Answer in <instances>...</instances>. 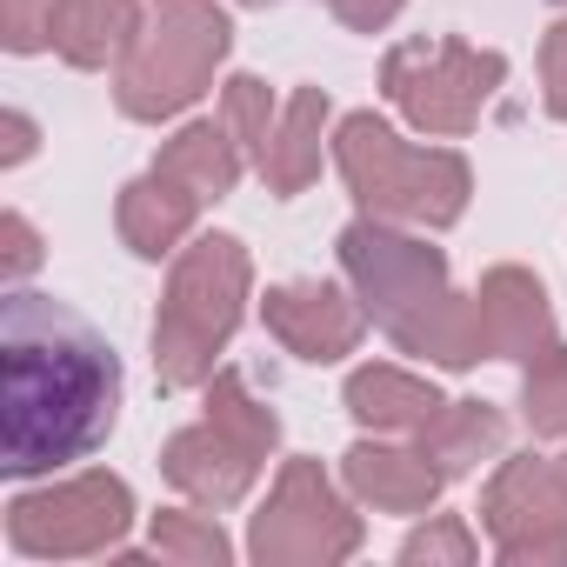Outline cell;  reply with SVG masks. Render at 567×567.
I'll list each match as a JSON object with an SVG mask.
<instances>
[{
  "instance_id": "24",
  "label": "cell",
  "mask_w": 567,
  "mask_h": 567,
  "mask_svg": "<svg viewBox=\"0 0 567 567\" xmlns=\"http://www.w3.org/2000/svg\"><path fill=\"white\" fill-rule=\"evenodd\" d=\"M61 8H68V0H0V41H8V54H41V48H54Z\"/></svg>"
},
{
  "instance_id": "15",
  "label": "cell",
  "mask_w": 567,
  "mask_h": 567,
  "mask_svg": "<svg viewBox=\"0 0 567 567\" xmlns=\"http://www.w3.org/2000/svg\"><path fill=\"white\" fill-rule=\"evenodd\" d=\"M441 408H447V401L434 394V381L401 374V368H388V361L348 374V414H354L361 427H374V434H421Z\"/></svg>"
},
{
  "instance_id": "7",
  "label": "cell",
  "mask_w": 567,
  "mask_h": 567,
  "mask_svg": "<svg viewBox=\"0 0 567 567\" xmlns=\"http://www.w3.org/2000/svg\"><path fill=\"white\" fill-rule=\"evenodd\" d=\"M247 554L260 567H334V560L361 554V514L341 501V487L328 481L321 461L295 454L280 467L267 507L254 514Z\"/></svg>"
},
{
  "instance_id": "4",
  "label": "cell",
  "mask_w": 567,
  "mask_h": 567,
  "mask_svg": "<svg viewBox=\"0 0 567 567\" xmlns=\"http://www.w3.org/2000/svg\"><path fill=\"white\" fill-rule=\"evenodd\" d=\"M334 161L348 194L381 220L454 227L474 194V174L454 147H408L381 114H348L334 134Z\"/></svg>"
},
{
  "instance_id": "29",
  "label": "cell",
  "mask_w": 567,
  "mask_h": 567,
  "mask_svg": "<svg viewBox=\"0 0 567 567\" xmlns=\"http://www.w3.org/2000/svg\"><path fill=\"white\" fill-rule=\"evenodd\" d=\"M240 8H274V0H240Z\"/></svg>"
},
{
  "instance_id": "5",
  "label": "cell",
  "mask_w": 567,
  "mask_h": 567,
  "mask_svg": "<svg viewBox=\"0 0 567 567\" xmlns=\"http://www.w3.org/2000/svg\"><path fill=\"white\" fill-rule=\"evenodd\" d=\"M227 48H234V28L214 0H154L147 28L134 34V48L121 54V74H114L121 114L127 121L187 114L214 87V68L227 61Z\"/></svg>"
},
{
  "instance_id": "23",
  "label": "cell",
  "mask_w": 567,
  "mask_h": 567,
  "mask_svg": "<svg viewBox=\"0 0 567 567\" xmlns=\"http://www.w3.org/2000/svg\"><path fill=\"white\" fill-rule=\"evenodd\" d=\"M474 534H467V520H454V514H441V520H427V527H414L408 540H401V560L408 567H474Z\"/></svg>"
},
{
  "instance_id": "16",
  "label": "cell",
  "mask_w": 567,
  "mask_h": 567,
  "mask_svg": "<svg viewBox=\"0 0 567 567\" xmlns=\"http://www.w3.org/2000/svg\"><path fill=\"white\" fill-rule=\"evenodd\" d=\"M321 134H328V87H301L288 107H280L267 154H260V181L274 194H301L321 174Z\"/></svg>"
},
{
  "instance_id": "1",
  "label": "cell",
  "mask_w": 567,
  "mask_h": 567,
  "mask_svg": "<svg viewBox=\"0 0 567 567\" xmlns=\"http://www.w3.org/2000/svg\"><path fill=\"white\" fill-rule=\"evenodd\" d=\"M121 414L114 348L48 295H8L0 308V467L48 474L94 454Z\"/></svg>"
},
{
  "instance_id": "9",
  "label": "cell",
  "mask_w": 567,
  "mask_h": 567,
  "mask_svg": "<svg viewBox=\"0 0 567 567\" xmlns=\"http://www.w3.org/2000/svg\"><path fill=\"white\" fill-rule=\"evenodd\" d=\"M134 520V494L121 474H74L41 494L8 501V547L28 560H81L114 554V540Z\"/></svg>"
},
{
  "instance_id": "13",
  "label": "cell",
  "mask_w": 567,
  "mask_h": 567,
  "mask_svg": "<svg viewBox=\"0 0 567 567\" xmlns=\"http://www.w3.org/2000/svg\"><path fill=\"white\" fill-rule=\"evenodd\" d=\"M341 474L381 514H427L441 501V487H447V474L421 447H388V441H354L341 454Z\"/></svg>"
},
{
  "instance_id": "12",
  "label": "cell",
  "mask_w": 567,
  "mask_h": 567,
  "mask_svg": "<svg viewBox=\"0 0 567 567\" xmlns=\"http://www.w3.org/2000/svg\"><path fill=\"white\" fill-rule=\"evenodd\" d=\"M474 328H481V361H540L554 334L547 288L527 267H487L474 288Z\"/></svg>"
},
{
  "instance_id": "21",
  "label": "cell",
  "mask_w": 567,
  "mask_h": 567,
  "mask_svg": "<svg viewBox=\"0 0 567 567\" xmlns=\"http://www.w3.org/2000/svg\"><path fill=\"white\" fill-rule=\"evenodd\" d=\"M520 408H527V427H534V434L567 441V348H560V341H554L540 361H527Z\"/></svg>"
},
{
  "instance_id": "8",
  "label": "cell",
  "mask_w": 567,
  "mask_h": 567,
  "mask_svg": "<svg viewBox=\"0 0 567 567\" xmlns=\"http://www.w3.org/2000/svg\"><path fill=\"white\" fill-rule=\"evenodd\" d=\"M501 81H507V61L467 41H401L381 61V94L421 134H467Z\"/></svg>"
},
{
  "instance_id": "18",
  "label": "cell",
  "mask_w": 567,
  "mask_h": 567,
  "mask_svg": "<svg viewBox=\"0 0 567 567\" xmlns=\"http://www.w3.org/2000/svg\"><path fill=\"white\" fill-rule=\"evenodd\" d=\"M134 34H141V0H68L54 48L68 68H107L134 48Z\"/></svg>"
},
{
  "instance_id": "25",
  "label": "cell",
  "mask_w": 567,
  "mask_h": 567,
  "mask_svg": "<svg viewBox=\"0 0 567 567\" xmlns=\"http://www.w3.org/2000/svg\"><path fill=\"white\" fill-rule=\"evenodd\" d=\"M34 267H41V234H34L28 214H8V220H0V274L28 280Z\"/></svg>"
},
{
  "instance_id": "31",
  "label": "cell",
  "mask_w": 567,
  "mask_h": 567,
  "mask_svg": "<svg viewBox=\"0 0 567 567\" xmlns=\"http://www.w3.org/2000/svg\"><path fill=\"white\" fill-rule=\"evenodd\" d=\"M560 8H567V0H560Z\"/></svg>"
},
{
  "instance_id": "11",
  "label": "cell",
  "mask_w": 567,
  "mask_h": 567,
  "mask_svg": "<svg viewBox=\"0 0 567 567\" xmlns=\"http://www.w3.org/2000/svg\"><path fill=\"white\" fill-rule=\"evenodd\" d=\"M260 321H267V334L288 354L328 368V361H341V354L361 348L368 308H361V295H341L334 280H288V288H267Z\"/></svg>"
},
{
  "instance_id": "19",
  "label": "cell",
  "mask_w": 567,
  "mask_h": 567,
  "mask_svg": "<svg viewBox=\"0 0 567 567\" xmlns=\"http://www.w3.org/2000/svg\"><path fill=\"white\" fill-rule=\"evenodd\" d=\"M154 167L174 174L181 187H194L200 200H220V194H234V181H240V141L227 134V121H187V127L161 147Z\"/></svg>"
},
{
  "instance_id": "2",
  "label": "cell",
  "mask_w": 567,
  "mask_h": 567,
  "mask_svg": "<svg viewBox=\"0 0 567 567\" xmlns=\"http://www.w3.org/2000/svg\"><path fill=\"white\" fill-rule=\"evenodd\" d=\"M341 267L354 280L361 308L394 334V348L427 354L441 368H474L481 361L474 301L454 295L441 247H427L421 234H401L381 214H361L354 227H341Z\"/></svg>"
},
{
  "instance_id": "3",
  "label": "cell",
  "mask_w": 567,
  "mask_h": 567,
  "mask_svg": "<svg viewBox=\"0 0 567 567\" xmlns=\"http://www.w3.org/2000/svg\"><path fill=\"white\" fill-rule=\"evenodd\" d=\"M247 288H254V260L234 234H200L181 247L154 315V374L167 394L214 381V354L234 341Z\"/></svg>"
},
{
  "instance_id": "17",
  "label": "cell",
  "mask_w": 567,
  "mask_h": 567,
  "mask_svg": "<svg viewBox=\"0 0 567 567\" xmlns=\"http://www.w3.org/2000/svg\"><path fill=\"white\" fill-rule=\"evenodd\" d=\"M501 441H507V421H501L494 401H447V408L421 427L414 447L454 481V474H474L487 454H501Z\"/></svg>"
},
{
  "instance_id": "22",
  "label": "cell",
  "mask_w": 567,
  "mask_h": 567,
  "mask_svg": "<svg viewBox=\"0 0 567 567\" xmlns=\"http://www.w3.org/2000/svg\"><path fill=\"white\" fill-rule=\"evenodd\" d=\"M220 121H227V134L254 154V167H260V154H267V134H274V94H267V81H254V74H234L227 81V94H220Z\"/></svg>"
},
{
  "instance_id": "27",
  "label": "cell",
  "mask_w": 567,
  "mask_h": 567,
  "mask_svg": "<svg viewBox=\"0 0 567 567\" xmlns=\"http://www.w3.org/2000/svg\"><path fill=\"white\" fill-rule=\"evenodd\" d=\"M328 8H334L341 28H354V34H381V28L408 8V0H328Z\"/></svg>"
},
{
  "instance_id": "30",
  "label": "cell",
  "mask_w": 567,
  "mask_h": 567,
  "mask_svg": "<svg viewBox=\"0 0 567 567\" xmlns=\"http://www.w3.org/2000/svg\"><path fill=\"white\" fill-rule=\"evenodd\" d=\"M560 467H567V454H560Z\"/></svg>"
},
{
  "instance_id": "26",
  "label": "cell",
  "mask_w": 567,
  "mask_h": 567,
  "mask_svg": "<svg viewBox=\"0 0 567 567\" xmlns=\"http://www.w3.org/2000/svg\"><path fill=\"white\" fill-rule=\"evenodd\" d=\"M540 94H547V114L567 121V21L547 28V41H540Z\"/></svg>"
},
{
  "instance_id": "28",
  "label": "cell",
  "mask_w": 567,
  "mask_h": 567,
  "mask_svg": "<svg viewBox=\"0 0 567 567\" xmlns=\"http://www.w3.org/2000/svg\"><path fill=\"white\" fill-rule=\"evenodd\" d=\"M0 134H8V141H0V161H8V167H21V161L34 154V121H28L21 107H8V121H0Z\"/></svg>"
},
{
  "instance_id": "14",
  "label": "cell",
  "mask_w": 567,
  "mask_h": 567,
  "mask_svg": "<svg viewBox=\"0 0 567 567\" xmlns=\"http://www.w3.org/2000/svg\"><path fill=\"white\" fill-rule=\"evenodd\" d=\"M200 207H207V200H200L194 187H181L174 174L147 167L141 181H127V187H121L114 220H121V240H127L141 260H161V254H174V247L194 234Z\"/></svg>"
},
{
  "instance_id": "10",
  "label": "cell",
  "mask_w": 567,
  "mask_h": 567,
  "mask_svg": "<svg viewBox=\"0 0 567 567\" xmlns=\"http://www.w3.org/2000/svg\"><path fill=\"white\" fill-rule=\"evenodd\" d=\"M481 520L507 567H567V467L540 454L501 461L481 494Z\"/></svg>"
},
{
  "instance_id": "6",
  "label": "cell",
  "mask_w": 567,
  "mask_h": 567,
  "mask_svg": "<svg viewBox=\"0 0 567 567\" xmlns=\"http://www.w3.org/2000/svg\"><path fill=\"white\" fill-rule=\"evenodd\" d=\"M280 441V421L267 401H254V388L227 368L207 381V414L194 427H181L167 447H161V474L200 501V507H234L247 501V487L260 481L267 454Z\"/></svg>"
},
{
  "instance_id": "20",
  "label": "cell",
  "mask_w": 567,
  "mask_h": 567,
  "mask_svg": "<svg viewBox=\"0 0 567 567\" xmlns=\"http://www.w3.org/2000/svg\"><path fill=\"white\" fill-rule=\"evenodd\" d=\"M154 554H167L181 567H227L234 540L220 534L214 514H154Z\"/></svg>"
}]
</instances>
